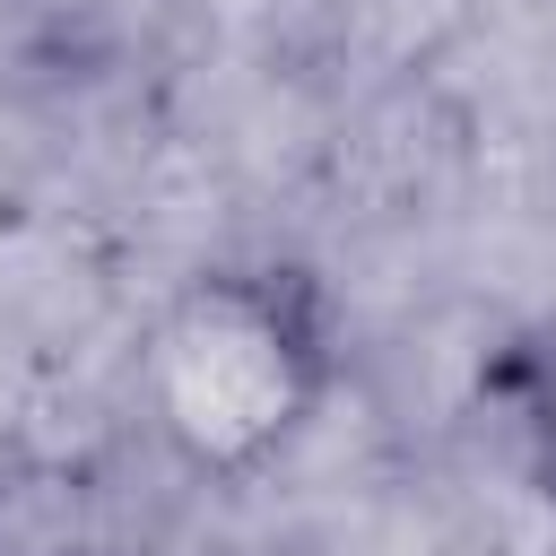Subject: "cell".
Masks as SVG:
<instances>
[{"label":"cell","mask_w":556,"mask_h":556,"mask_svg":"<svg viewBox=\"0 0 556 556\" xmlns=\"http://www.w3.org/2000/svg\"><path fill=\"white\" fill-rule=\"evenodd\" d=\"M339 295L321 269L252 252L191 269L130 348V408L156 460L243 495L287 469L339 391Z\"/></svg>","instance_id":"cell-1"},{"label":"cell","mask_w":556,"mask_h":556,"mask_svg":"<svg viewBox=\"0 0 556 556\" xmlns=\"http://www.w3.org/2000/svg\"><path fill=\"white\" fill-rule=\"evenodd\" d=\"M0 556H148V530L113 460L70 452V443H9L0 452Z\"/></svg>","instance_id":"cell-2"},{"label":"cell","mask_w":556,"mask_h":556,"mask_svg":"<svg viewBox=\"0 0 556 556\" xmlns=\"http://www.w3.org/2000/svg\"><path fill=\"white\" fill-rule=\"evenodd\" d=\"M513 443H521L530 495L556 513V321L513 356Z\"/></svg>","instance_id":"cell-3"}]
</instances>
